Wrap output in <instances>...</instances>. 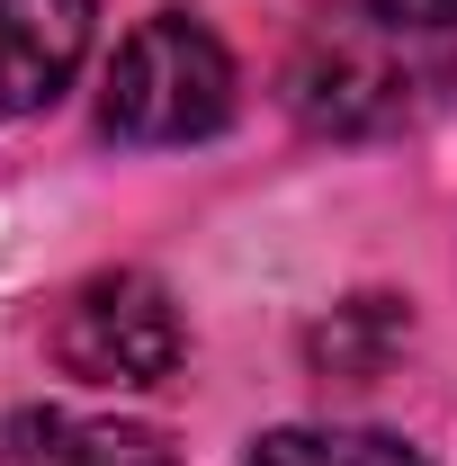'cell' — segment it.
<instances>
[{
  "instance_id": "8",
  "label": "cell",
  "mask_w": 457,
  "mask_h": 466,
  "mask_svg": "<svg viewBox=\"0 0 457 466\" xmlns=\"http://www.w3.org/2000/svg\"><path fill=\"white\" fill-rule=\"evenodd\" d=\"M386 27H412V36H431V27H457V0H368Z\"/></svg>"
},
{
  "instance_id": "7",
  "label": "cell",
  "mask_w": 457,
  "mask_h": 466,
  "mask_svg": "<svg viewBox=\"0 0 457 466\" xmlns=\"http://www.w3.org/2000/svg\"><path fill=\"white\" fill-rule=\"evenodd\" d=\"M395 341H403V314L386 296H359V305H341V314L314 332V368H332V377H377Z\"/></svg>"
},
{
  "instance_id": "1",
  "label": "cell",
  "mask_w": 457,
  "mask_h": 466,
  "mask_svg": "<svg viewBox=\"0 0 457 466\" xmlns=\"http://www.w3.org/2000/svg\"><path fill=\"white\" fill-rule=\"evenodd\" d=\"M431 63L412 55V27H386L377 9L368 18H341V27H314L296 63H287V108L305 116L314 135H341V144H368V135H395L421 116L431 99Z\"/></svg>"
},
{
  "instance_id": "6",
  "label": "cell",
  "mask_w": 457,
  "mask_h": 466,
  "mask_svg": "<svg viewBox=\"0 0 457 466\" xmlns=\"http://www.w3.org/2000/svg\"><path fill=\"white\" fill-rule=\"evenodd\" d=\"M251 466H421V449H403L386 431H269Z\"/></svg>"
},
{
  "instance_id": "2",
  "label": "cell",
  "mask_w": 457,
  "mask_h": 466,
  "mask_svg": "<svg viewBox=\"0 0 457 466\" xmlns=\"http://www.w3.org/2000/svg\"><path fill=\"white\" fill-rule=\"evenodd\" d=\"M117 144H207L233 116V55L198 18H144L108 63V99H99Z\"/></svg>"
},
{
  "instance_id": "4",
  "label": "cell",
  "mask_w": 457,
  "mask_h": 466,
  "mask_svg": "<svg viewBox=\"0 0 457 466\" xmlns=\"http://www.w3.org/2000/svg\"><path fill=\"white\" fill-rule=\"evenodd\" d=\"M90 0H0V116H36L90 55Z\"/></svg>"
},
{
  "instance_id": "5",
  "label": "cell",
  "mask_w": 457,
  "mask_h": 466,
  "mask_svg": "<svg viewBox=\"0 0 457 466\" xmlns=\"http://www.w3.org/2000/svg\"><path fill=\"white\" fill-rule=\"evenodd\" d=\"M0 466H171L162 431L144 421H90V412H9Z\"/></svg>"
},
{
  "instance_id": "3",
  "label": "cell",
  "mask_w": 457,
  "mask_h": 466,
  "mask_svg": "<svg viewBox=\"0 0 457 466\" xmlns=\"http://www.w3.org/2000/svg\"><path fill=\"white\" fill-rule=\"evenodd\" d=\"M55 359L81 386H162L188 359V323L162 279L144 269H99L63 296L55 314Z\"/></svg>"
}]
</instances>
